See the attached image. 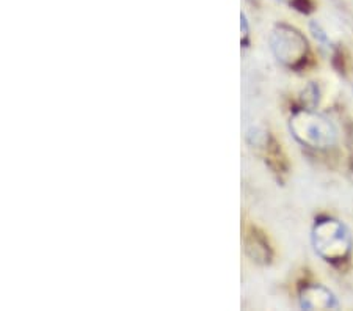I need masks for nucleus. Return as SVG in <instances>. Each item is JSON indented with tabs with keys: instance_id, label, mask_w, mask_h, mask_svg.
Instances as JSON below:
<instances>
[{
	"instance_id": "f03ea898",
	"label": "nucleus",
	"mask_w": 353,
	"mask_h": 311,
	"mask_svg": "<svg viewBox=\"0 0 353 311\" xmlns=\"http://www.w3.org/2000/svg\"><path fill=\"white\" fill-rule=\"evenodd\" d=\"M311 241L314 252L327 263H343L352 252V234L338 219H319L312 226Z\"/></svg>"
},
{
	"instance_id": "39448f33",
	"label": "nucleus",
	"mask_w": 353,
	"mask_h": 311,
	"mask_svg": "<svg viewBox=\"0 0 353 311\" xmlns=\"http://www.w3.org/2000/svg\"><path fill=\"white\" fill-rule=\"evenodd\" d=\"M278 2H283V3H288V5H295L299 2V0H278Z\"/></svg>"
},
{
	"instance_id": "20e7f679",
	"label": "nucleus",
	"mask_w": 353,
	"mask_h": 311,
	"mask_svg": "<svg viewBox=\"0 0 353 311\" xmlns=\"http://www.w3.org/2000/svg\"><path fill=\"white\" fill-rule=\"evenodd\" d=\"M300 305L303 310H333L338 307L334 294L322 285H308L300 292Z\"/></svg>"
},
{
	"instance_id": "f257e3e1",
	"label": "nucleus",
	"mask_w": 353,
	"mask_h": 311,
	"mask_svg": "<svg viewBox=\"0 0 353 311\" xmlns=\"http://www.w3.org/2000/svg\"><path fill=\"white\" fill-rule=\"evenodd\" d=\"M289 131L300 145L312 150H328L338 141V129L322 113L300 109L289 118Z\"/></svg>"
},
{
	"instance_id": "7ed1b4c3",
	"label": "nucleus",
	"mask_w": 353,
	"mask_h": 311,
	"mask_svg": "<svg viewBox=\"0 0 353 311\" xmlns=\"http://www.w3.org/2000/svg\"><path fill=\"white\" fill-rule=\"evenodd\" d=\"M270 49L275 59L288 68H299L305 63L310 52L308 41L295 27L280 24L270 33Z\"/></svg>"
}]
</instances>
